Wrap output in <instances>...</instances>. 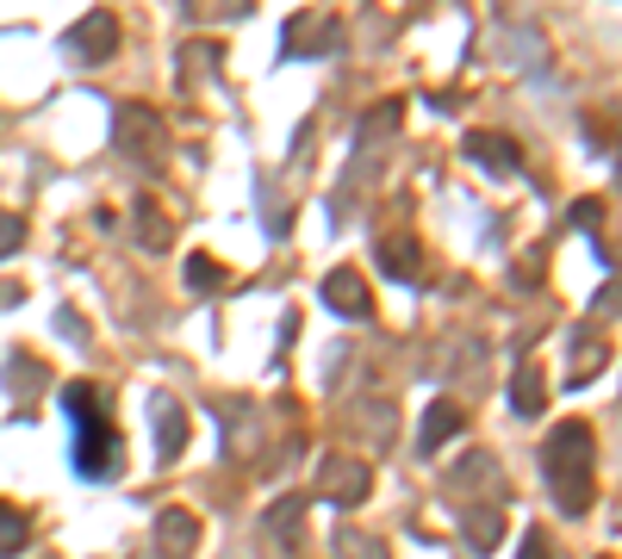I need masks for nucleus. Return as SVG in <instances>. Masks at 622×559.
<instances>
[{
	"instance_id": "obj_1",
	"label": "nucleus",
	"mask_w": 622,
	"mask_h": 559,
	"mask_svg": "<svg viewBox=\"0 0 622 559\" xmlns=\"http://www.w3.org/2000/svg\"><path fill=\"white\" fill-rule=\"evenodd\" d=\"M542 466H548V485H554V503L566 516H585L591 498H598V442H591V423L548 429Z\"/></svg>"
},
{
	"instance_id": "obj_2",
	"label": "nucleus",
	"mask_w": 622,
	"mask_h": 559,
	"mask_svg": "<svg viewBox=\"0 0 622 559\" xmlns=\"http://www.w3.org/2000/svg\"><path fill=\"white\" fill-rule=\"evenodd\" d=\"M113 461H118V435H113V423L106 417H76V466L88 473V479H100V473H113Z\"/></svg>"
},
{
	"instance_id": "obj_3",
	"label": "nucleus",
	"mask_w": 622,
	"mask_h": 559,
	"mask_svg": "<svg viewBox=\"0 0 622 559\" xmlns=\"http://www.w3.org/2000/svg\"><path fill=\"white\" fill-rule=\"evenodd\" d=\"M368 491H373L368 461H349V454H331V461H324V498L331 503L355 510V503H368Z\"/></svg>"
},
{
	"instance_id": "obj_4",
	"label": "nucleus",
	"mask_w": 622,
	"mask_h": 559,
	"mask_svg": "<svg viewBox=\"0 0 622 559\" xmlns=\"http://www.w3.org/2000/svg\"><path fill=\"white\" fill-rule=\"evenodd\" d=\"M324 305H331L336 317H373V292L355 268H331L324 273Z\"/></svg>"
},
{
	"instance_id": "obj_5",
	"label": "nucleus",
	"mask_w": 622,
	"mask_h": 559,
	"mask_svg": "<svg viewBox=\"0 0 622 559\" xmlns=\"http://www.w3.org/2000/svg\"><path fill=\"white\" fill-rule=\"evenodd\" d=\"M150 410H156V461H162V466L181 461V447H187V410H181L169 392H156Z\"/></svg>"
},
{
	"instance_id": "obj_6",
	"label": "nucleus",
	"mask_w": 622,
	"mask_h": 559,
	"mask_svg": "<svg viewBox=\"0 0 622 559\" xmlns=\"http://www.w3.org/2000/svg\"><path fill=\"white\" fill-rule=\"evenodd\" d=\"M69 50H76L81 62H106L118 50V20L113 13H88V20L69 32Z\"/></svg>"
},
{
	"instance_id": "obj_7",
	"label": "nucleus",
	"mask_w": 622,
	"mask_h": 559,
	"mask_svg": "<svg viewBox=\"0 0 622 559\" xmlns=\"http://www.w3.org/2000/svg\"><path fill=\"white\" fill-rule=\"evenodd\" d=\"M194 547H199L194 510H162V516H156V554L162 559H187Z\"/></svg>"
},
{
	"instance_id": "obj_8",
	"label": "nucleus",
	"mask_w": 622,
	"mask_h": 559,
	"mask_svg": "<svg viewBox=\"0 0 622 559\" xmlns=\"http://www.w3.org/2000/svg\"><path fill=\"white\" fill-rule=\"evenodd\" d=\"M118 143H125V150L131 155H156L162 150V118L156 113H143V106H125V113H118Z\"/></svg>"
},
{
	"instance_id": "obj_9",
	"label": "nucleus",
	"mask_w": 622,
	"mask_h": 559,
	"mask_svg": "<svg viewBox=\"0 0 622 559\" xmlns=\"http://www.w3.org/2000/svg\"><path fill=\"white\" fill-rule=\"evenodd\" d=\"M466 155L473 162H486V168H523V150L510 143V137H492V131H466Z\"/></svg>"
},
{
	"instance_id": "obj_10",
	"label": "nucleus",
	"mask_w": 622,
	"mask_h": 559,
	"mask_svg": "<svg viewBox=\"0 0 622 559\" xmlns=\"http://www.w3.org/2000/svg\"><path fill=\"white\" fill-rule=\"evenodd\" d=\"M510 410H517V417H542L548 410V373L542 366H517V380H510Z\"/></svg>"
},
{
	"instance_id": "obj_11",
	"label": "nucleus",
	"mask_w": 622,
	"mask_h": 559,
	"mask_svg": "<svg viewBox=\"0 0 622 559\" xmlns=\"http://www.w3.org/2000/svg\"><path fill=\"white\" fill-rule=\"evenodd\" d=\"M448 435H461V405H448V398H442V405H429L424 429H417V454H436Z\"/></svg>"
},
{
	"instance_id": "obj_12",
	"label": "nucleus",
	"mask_w": 622,
	"mask_h": 559,
	"mask_svg": "<svg viewBox=\"0 0 622 559\" xmlns=\"http://www.w3.org/2000/svg\"><path fill=\"white\" fill-rule=\"evenodd\" d=\"M505 535V516H498V503H480V510H466V547L473 554H492Z\"/></svg>"
},
{
	"instance_id": "obj_13",
	"label": "nucleus",
	"mask_w": 622,
	"mask_h": 559,
	"mask_svg": "<svg viewBox=\"0 0 622 559\" xmlns=\"http://www.w3.org/2000/svg\"><path fill=\"white\" fill-rule=\"evenodd\" d=\"M591 366H603V342L598 336H579L573 342V366H566V386H591Z\"/></svg>"
},
{
	"instance_id": "obj_14",
	"label": "nucleus",
	"mask_w": 622,
	"mask_h": 559,
	"mask_svg": "<svg viewBox=\"0 0 622 559\" xmlns=\"http://www.w3.org/2000/svg\"><path fill=\"white\" fill-rule=\"evenodd\" d=\"M25 540H32V528H25V516L13 510V503H0V559L25 554Z\"/></svg>"
},
{
	"instance_id": "obj_15",
	"label": "nucleus",
	"mask_w": 622,
	"mask_h": 559,
	"mask_svg": "<svg viewBox=\"0 0 622 559\" xmlns=\"http://www.w3.org/2000/svg\"><path fill=\"white\" fill-rule=\"evenodd\" d=\"M137 243H143V249H169V218L156 212L150 199L137 206Z\"/></svg>"
},
{
	"instance_id": "obj_16",
	"label": "nucleus",
	"mask_w": 622,
	"mask_h": 559,
	"mask_svg": "<svg viewBox=\"0 0 622 559\" xmlns=\"http://www.w3.org/2000/svg\"><path fill=\"white\" fill-rule=\"evenodd\" d=\"M380 261H387V273H399V280H417V243H411V236L387 243V249H380Z\"/></svg>"
},
{
	"instance_id": "obj_17",
	"label": "nucleus",
	"mask_w": 622,
	"mask_h": 559,
	"mask_svg": "<svg viewBox=\"0 0 622 559\" xmlns=\"http://www.w3.org/2000/svg\"><path fill=\"white\" fill-rule=\"evenodd\" d=\"M187 287H194V292H218V287H224V268H218L212 255H194V261H187Z\"/></svg>"
},
{
	"instance_id": "obj_18",
	"label": "nucleus",
	"mask_w": 622,
	"mask_h": 559,
	"mask_svg": "<svg viewBox=\"0 0 622 559\" xmlns=\"http://www.w3.org/2000/svg\"><path fill=\"white\" fill-rule=\"evenodd\" d=\"M299 516H306V498H280L268 510V528H274V535H292V522H299Z\"/></svg>"
},
{
	"instance_id": "obj_19",
	"label": "nucleus",
	"mask_w": 622,
	"mask_h": 559,
	"mask_svg": "<svg viewBox=\"0 0 622 559\" xmlns=\"http://www.w3.org/2000/svg\"><path fill=\"white\" fill-rule=\"evenodd\" d=\"M20 243H25V218L0 212V255H20Z\"/></svg>"
},
{
	"instance_id": "obj_20",
	"label": "nucleus",
	"mask_w": 622,
	"mask_h": 559,
	"mask_svg": "<svg viewBox=\"0 0 622 559\" xmlns=\"http://www.w3.org/2000/svg\"><path fill=\"white\" fill-rule=\"evenodd\" d=\"M187 7H194L199 20H212V13H243L250 0H187Z\"/></svg>"
},
{
	"instance_id": "obj_21",
	"label": "nucleus",
	"mask_w": 622,
	"mask_h": 559,
	"mask_svg": "<svg viewBox=\"0 0 622 559\" xmlns=\"http://www.w3.org/2000/svg\"><path fill=\"white\" fill-rule=\"evenodd\" d=\"M62 410H69V417H88V410H94V392H88V386H69V392H62Z\"/></svg>"
},
{
	"instance_id": "obj_22",
	"label": "nucleus",
	"mask_w": 622,
	"mask_h": 559,
	"mask_svg": "<svg viewBox=\"0 0 622 559\" xmlns=\"http://www.w3.org/2000/svg\"><path fill=\"white\" fill-rule=\"evenodd\" d=\"M517 559H548V535H523V547H517Z\"/></svg>"
},
{
	"instance_id": "obj_23",
	"label": "nucleus",
	"mask_w": 622,
	"mask_h": 559,
	"mask_svg": "<svg viewBox=\"0 0 622 559\" xmlns=\"http://www.w3.org/2000/svg\"><path fill=\"white\" fill-rule=\"evenodd\" d=\"M598 218H603L598 199H579V206H573V224H598Z\"/></svg>"
},
{
	"instance_id": "obj_24",
	"label": "nucleus",
	"mask_w": 622,
	"mask_h": 559,
	"mask_svg": "<svg viewBox=\"0 0 622 559\" xmlns=\"http://www.w3.org/2000/svg\"><path fill=\"white\" fill-rule=\"evenodd\" d=\"M231 559H243V554H231Z\"/></svg>"
}]
</instances>
